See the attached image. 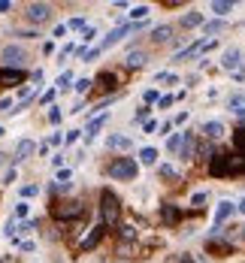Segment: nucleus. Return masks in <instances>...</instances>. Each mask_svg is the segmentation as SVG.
Listing matches in <instances>:
<instances>
[{"label": "nucleus", "mask_w": 245, "mask_h": 263, "mask_svg": "<svg viewBox=\"0 0 245 263\" xmlns=\"http://www.w3.org/2000/svg\"><path fill=\"white\" fill-rule=\"evenodd\" d=\"M0 136H3V127H0Z\"/></svg>", "instance_id": "56"}, {"label": "nucleus", "mask_w": 245, "mask_h": 263, "mask_svg": "<svg viewBox=\"0 0 245 263\" xmlns=\"http://www.w3.org/2000/svg\"><path fill=\"white\" fill-rule=\"evenodd\" d=\"M154 82H158V85H175V82H179V76H175V73H158V76H154Z\"/></svg>", "instance_id": "23"}, {"label": "nucleus", "mask_w": 245, "mask_h": 263, "mask_svg": "<svg viewBox=\"0 0 245 263\" xmlns=\"http://www.w3.org/2000/svg\"><path fill=\"white\" fill-rule=\"evenodd\" d=\"M106 145H109V148H115V151H127V148L133 145V139H130V136H124V133H112V136L106 139Z\"/></svg>", "instance_id": "12"}, {"label": "nucleus", "mask_w": 245, "mask_h": 263, "mask_svg": "<svg viewBox=\"0 0 245 263\" xmlns=\"http://www.w3.org/2000/svg\"><path fill=\"white\" fill-rule=\"evenodd\" d=\"M28 18H31L34 25L49 21V18H52V6H49V3H31V6H28Z\"/></svg>", "instance_id": "5"}, {"label": "nucleus", "mask_w": 245, "mask_h": 263, "mask_svg": "<svg viewBox=\"0 0 245 263\" xmlns=\"http://www.w3.org/2000/svg\"><path fill=\"white\" fill-rule=\"evenodd\" d=\"M145 15H148V6H133L130 9V18H137V21H142Z\"/></svg>", "instance_id": "29"}, {"label": "nucleus", "mask_w": 245, "mask_h": 263, "mask_svg": "<svg viewBox=\"0 0 245 263\" xmlns=\"http://www.w3.org/2000/svg\"><path fill=\"white\" fill-rule=\"evenodd\" d=\"M55 215H58L61 221H73V218L85 215V203H82V200H70V203H61V206H55Z\"/></svg>", "instance_id": "3"}, {"label": "nucleus", "mask_w": 245, "mask_h": 263, "mask_svg": "<svg viewBox=\"0 0 245 263\" xmlns=\"http://www.w3.org/2000/svg\"><path fill=\"white\" fill-rule=\"evenodd\" d=\"M52 97H55V91H46V94L39 97V103H52Z\"/></svg>", "instance_id": "47"}, {"label": "nucleus", "mask_w": 245, "mask_h": 263, "mask_svg": "<svg viewBox=\"0 0 245 263\" xmlns=\"http://www.w3.org/2000/svg\"><path fill=\"white\" fill-rule=\"evenodd\" d=\"M203 133H206L209 139H221V136H224V124H221V121H206V124H203Z\"/></svg>", "instance_id": "15"}, {"label": "nucleus", "mask_w": 245, "mask_h": 263, "mask_svg": "<svg viewBox=\"0 0 245 263\" xmlns=\"http://www.w3.org/2000/svg\"><path fill=\"white\" fill-rule=\"evenodd\" d=\"M194 155V133H185V142H182V158H191Z\"/></svg>", "instance_id": "22"}, {"label": "nucleus", "mask_w": 245, "mask_h": 263, "mask_svg": "<svg viewBox=\"0 0 245 263\" xmlns=\"http://www.w3.org/2000/svg\"><path fill=\"white\" fill-rule=\"evenodd\" d=\"M206 203V194H194V206H203Z\"/></svg>", "instance_id": "48"}, {"label": "nucleus", "mask_w": 245, "mask_h": 263, "mask_svg": "<svg viewBox=\"0 0 245 263\" xmlns=\"http://www.w3.org/2000/svg\"><path fill=\"white\" fill-rule=\"evenodd\" d=\"M91 85H94V82H91V79H76V85H73V88H76V91H79V94H85V91H88V88H91Z\"/></svg>", "instance_id": "32"}, {"label": "nucleus", "mask_w": 245, "mask_h": 263, "mask_svg": "<svg viewBox=\"0 0 245 263\" xmlns=\"http://www.w3.org/2000/svg\"><path fill=\"white\" fill-rule=\"evenodd\" d=\"M94 36H97V31H94V28H85V31H82V39H85V42H91Z\"/></svg>", "instance_id": "38"}, {"label": "nucleus", "mask_w": 245, "mask_h": 263, "mask_svg": "<svg viewBox=\"0 0 245 263\" xmlns=\"http://www.w3.org/2000/svg\"><path fill=\"white\" fill-rule=\"evenodd\" d=\"M3 182H6V185H12V182H15V169H9V172L3 176Z\"/></svg>", "instance_id": "46"}, {"label": "nucleus", "mask_w": 245, "mask_h": 263, "mask_svg": "<svg viewBox=\"0 0 245 263\" xmlns=\"http://www.w3.org/2000/svg\"><path fill=\"white\" fill-rule=\"evenodd\" d=\"M242 106H245V97H242V94H236V97H230V109H233V112H239Z\"/></svg>", "instance_id": "34"}, {"label": "nucleus", "mask_w": 245, "mask_h": 263, "mask_svg": "<svg viewBox=\"0 0 245 263\" xmlns=\"http://www.w3.org/2000/svg\"><path fill=\"white\" fill-rule=\"evenodd\" d=\"M236 209H239V212H245V200H242V203H239V206H236Z\"/></svg>", "instance_id": "53"}, {"label": "nucleus", "mask_w": 245, "mask_h": 263, "mask_svg": "<svg viewBox=\"0 0 245 263\" xmlns=\"http://www.w3.org/2000/svg\"><path fill=\"white\" fill-rule=\"evenodd\" d=\"M142 127H145V133H154V130H158V121H145Z\"/></svg>", "instance_id": "44"}, {"label": "nucleus", "mask_w": 245, "mask_h": 263, "mask_svg": "<svg viewBox=\"0 0 245 263\" xmlns=\"http://www.w3.org/2000/svg\"><path fill=\"white\" fill-rule=\"evenodd\" d=\"M9 9H12V3L9 0H0V12H9Z\"/></svg>", "instance_id": "49"}, {"label": "nucleus", "mask_w": 245, "mask_h": 263, "mask_svg": "<svg viewBox=\"0 0 245 263\" xmlns=\"http://www.w3.org/2000/svg\"><path fill=\"white\" fill-rule=\"evenodd\" d=\"M158 172L164 176V179H175V169L170 164H164V166H158Z\"/></svg>", "instance_id": "35"}, {"label": "nucleus", "mask_w": 245, "mask_h": 263, "mask_svg": "<svg viewBox=\"0 0 245 263\" xmlns=\"http://www.w3.org/2000/svg\"><path fill=\"white\" fill-rule=\"evenodd\" d=\"M233 145H236V151H239V155H245V130H236V136H233Z\"/></svg>", "instance_id": "28"}, {"label": "nucleus", "mask_w": 245, "mask_h": 263, "mask_svg": "<svg viewBox=\"0 0 245 263\" xmlns=\"http://www.w3.org/2000/svg\"><path fill=\"white\" fill-rule=\"evenodd\" d=\"M161 215H164V221H167V224H173L175 218H179V212H175L173 206H164V209H161Z\"/></svg>", "instance_id": "27"}, {"label": "nucleus", "mask_w": 245, "mask_h": 263, "mask_svg": "<svg viewBox=\"0 0 245 263\" xmlns=\"http://www.w3.org/2000/svg\"><path fill=\"white\" fill-rule=\"evenodd\" d=\"M239 64H242V52H239V49H227L224 58H221V67H224V70H236Z\"/></svg>", "instance_id": "13"}, {"label": "nucleus", "mask_w": 245, "mask_h": 263, "mask_svg": "<svg viewBox=\"0 0 245 263\" xmlns=\"http://www.w3.org/2000/svg\"><path fill=\"white\" fill-rule=\"evenodd\" d=\"M140 161L145 166H151L154 161H158V151H154V148H142V151H140Z\"/></svg>", "instance_id": "24"}, {"label": "nucleus", "mask_w": 245, "mask_h": 263, "mask_svg": "<svg viewBox=\"0 0 245 263\" xmlns=\"http://www.w3.org/2000/svg\"><path fill=\"white\" fill-rule=\"evenodd\" d=\"M179 263H194V257H191V254H182V257H179Z\"/></svg>", "instance_id": "52"}, {"label": "nucleus", "mask_w": 245, "mask_h": 263, "mask_svg": "<svg viewBox=\"0 0 245 263\" xmlns=\"http://www.w3.org/2000/svg\"><path fill=\"white\" fill-rule=\"evenodd\" d=\"M209 9L215 12V15H227V12L233 9V3H230V0H215V3H212Z\"/></svg>", "instance_id": "21"}, {"label": "nucleus", "mask_w": 245, "mask_h": 263, "mask_svg": "<svg viewBox=\"0 0 245 263\" xmlns=\"http://www.w3.org/2000/svg\"><path fill=\"white\" fill-rule=\"evenodd\" d=\"M0 58L9 64V70H18V67H21V61H25V49H21V46H6Z\"/></svg>", "instance_id": "6"}, {"label": "nucleus", "mask_w": 245, "mask_h": 263, "mask_svg": "<svg viewBox=\"0 0 245 263\" xmlns=\"http://www.w3.org/2000/svg\"><path fill=\"white\" fill-rule=\"evenodd\" d=\"M209 49H215V39H200V42H194V46H188L185 52H179L175 55V61H188V58H194V55H200V52H209Z\"/></svg>", "instance_id": "7"}, {"label": "nucleus", "mask_w": 245, "mask_h": 263, "mask_svg": "<svg viewBox=\"0 0 245 263\" xmlns=\"http://www.w3.org/2000/svg\"><path fill=\"white\" fill-rule=\"evenodd\" d=\"M25 82V73L21 70H0V85H9V88H15V85H21Z\"/></svg>", "instance_id": "10"}, {"label": "nucleus", "mask_w": 245, "mask_h": 263, "mask_svg": "<svg viewBox=\"0 0 245 263\" xmlns=\"http://www.w3.org/2000/svg\"><path fill=\"white\" fill-rule=\"evenodd\" d=\"M3 161H6V155H0V164H3Z\"/></svg>", "instance_id": "55"}, {"label": "nucleus", "mask_w": 245, "mask_h": 263, "mask_svg": "<svg viewBox=\"0 0 245 263\" xmlns=\"http://www.w3.org/2000/svg\"><path fill=\"white\" fill-rule=\"evenodd\" d=\"M224 28H227V21H221V18H218V21H206V25H203V33H206V36H215V33H221Z\"/></svg>", "instance_id": "20"}, {"label": "nucleus", "mask_w": 245, "mask_h": 263, "mask_svg": "<svg viewBox=\"0 0 245 263\" xmlns=\"http://www.w3.org/2000/svg\"><path fill=\"white\" fill-rule=\"evenodd\" d=\"M145 61H148V55H145V52H130L124 64L130 67V70H140V67H145Z\"/></svg>", "instance_id": "17"}, {"label": "nucleus", "mask_w": 245, "mask_h": 263, "mask_svg": "<svg viewBox=\"0 0 245 263\" xmlns=\"http://www.w3.org/2000/svg\"><path fill=\"white\" fill-rule=\"evenodd\" d=\"M142 97H145V103H154V100H158V91H145Z\"/></svg>", "instance_id": "45"}, {"label": "nucleus", "mask_w": 245, "mask_h": 263, "mask_svg": "<svg viewBox=\"0 0 245 263\" xmlns=\"http://www.w3.org/2000/svg\"><path fill=\"white\" fill-rule=\"evenodd\" d=\"M203 25V12H188L182 18V28H200Z\"/></svg>", "instance_id": "19"}, {"label": "nucleus", "mask_w": 245, "mask_h": 263, "mask_svg": "<svg viewBox=\"0 0 245 263\" xmlns=\"http://www.w3.org/2000/svg\"><path fill=\"white\" fill-rule=\"evenodd\" d=\"M103 233H106V224L91 227V230H88V236L82 239V251H91V248H97V245H100V239H103Z\"/></svg>", "instance_id": "8"}, {"label": "nucleus", "mask_w": 245, "mask_h": 263, "mask_svg": "<svg viewBox=\"0 0 245 263\" xmlns=\"http://www.w3.org/2000/svg\"><path fill=\"white\" fill-rule=\"evenodd\" d=\"M137 121H142V124L148 121V106H142L140 112H137Z\"/></svg>", "instance_id": "39"}, {"label": "nucleus", "mask_w": 245, "mask_h": 263, "mask_svg": "<svg viewBox=\"0 0 245 263\" xmlns=\"http://www.w3.org/2000/svg\"><path fill=\"white\" fill-rule=\"evenodd\" d=\"M151 39H154V42H170V39H173V28H170V25L154 28V31H151Z\"/></svg>", "instance_id": "16"}, {"label": "nucleus", "mask_w": 245, "mask_h": 263, "mask_svg": "<svg viewBox=\"0 0 245 263\" xmlns=\"http://www.w3.org/2000/svg\"><path fill=\"white\" fill-rule=\"evenodd\" d=\"M209 172L215 176V179H221V176H230V155H212Z\"/></svg>", "instance_id": "4"}, {"label": "nucleus", "mask_w": 245, "mask_h": 263, "mask_svg": "<svg viewBox=\"0 0 245 263\" xmlns=\"http://www.w3.org/2000/svg\"><path fill=\"white\" fill-rule=\"evenodd\" d=\"M34 151H36L34 142H31V139H21V142H18V148H15V155H12V164H21V161H28Z\"/></svg>", "instance_id": "11"}, {"label": "nucleus", "mask_w": 245, "mask_h": 263, "mask_svg": "<svg viewBox=\"0 0 245 263\" xmlns=\"http://www.w3.org/2000/svg\"><path fill=\"white\" fill-rule=\"evenodd\" d=\"M121 239H124V242L137 239V230H133V224H124V227H121Z\"/></svg>", "instance_id": "31"}, {"label": "nucleus", "mask_w": 245, "mask_h": 263, "mask_svg": "<svg viewBox=\"0 0 245 263\" xmlns=\"http://www.w3.org/2000/svg\"><path fill=\"white\" fill-rule=\"evenodd\" d=\"M236 115H242V118H245V106H242V109H239V112H236Z\"/></svg>", "instance_id": "54"}, {"label": "nucleus", "mask_w": 245, "mask_h": 263, "mask_svg": "<svg viewBox=\"0 0 245 263\" xmlns=\"http://www.w3.org/2000/svg\"><path fill=\"white\" fill-rule=\"evenodd\" d=\"M67 179H70V169H58V182L67 185Z\"/></svg>", "instance_id": "41"}, {"label": "nucleus", "mask_w": 245, "mask_h": 263, "mask_svg": "<svg viewBox=\"0 0 245 263\" xmlns=\"http://www.w3.org/2000/svg\"><path fill=\"white\" fill-rule=\"evenodd\" d=\"M100 218H103L106 227H115L121 221V203H118L115 194H109V191L100 194Z\"/></svg>", "instance_id": "1"}, {"label": "nucleus", "mask_w": 245, "mask_h": 263, "mask_svg": "<svg viewBox=\"0 0 245 263\" xmlns=\"http://www.w3.org/2000/svg\"><path fill=\"white\" fill-rule=\"evenodd\" d=\"M173 94H167V97H161V100H158V103H161V109H167V106H173Z\"/></svg>", "instance_id": "40"}, {"label": "nucleus", "mask_w": 245, "mask_h": 263, "mask_svg": "<svg viewBox=\"0 0 245 263\" xmlns=\"http://www.w3.org/2000/svg\"><path fill=\"white\" fill-rule=\"evenodd\" d=\"M9 106H12V100H9V97H3V100H0V112H3V109H9Z\"/></svg>", "instance_id": "51"}, {"label": "nucleus", "mask_w": 245, "mask_h": 263, "mask_svg": "<svg viewBox=\"0 0 245 263\" xmlns=\"http://www.w3.org/2000/svg\"><path fill=\"white\" fill-rule=\"evenodd\" d=\"M28 212H31V203H28V200H21V203L15 206V215H18V218H28Z\"/></svg>", "instance_id": "33"}, {"label": "nucleus", "mask_w": 245, "mask_h": 263, "mask_svg": "<svg viewBox=\"0 0 245 263\" xmlns=\"http://www.w3.org/2000/svg\"><path fill=\"white\" fill-rule=\"evenodd\" d=\"M52 36H58V39H61V36H67V25H58V28H55V33H52Z\"/></svg>", "instance_id": "42"}, {"label": "nucleus", "mask_w": 245, "mask_h": 263, "mask_svg": "<svg viewBox=\"0 0 245 263\" xmlns=\"http://www.w3.org/2000/svg\"><path fill=\"white\" fill-rule=\"evenodd\" d=\"M49 121H52V124H58V121H61V112H58V109H52V112H49Z\"/></svg>", "instance_id": "43"}, {"label": "nucleus", "mask_w": 245, "mask_h": 263, "mask_svg": "<svg viewBox=\"0 0 245 263\" xmlns=\"http://www.w3.org/2000/svg\"><path fill=\"white\" fill-rule=\"evenodd\" d=\"M97 82H100V85H103L106 91H109V88H115V76H112V73H103V76H100V79H97Z\"/></svg>", "instance_id": "30"}, {"label": "nucleus", "mask_w": 245, "mask_h": 263, "mask_svg": "<svg viewBox=\"0 0 245 263\" xmlns=\"http://www.w3.org/2000/svg\"><path fill=\"white\" fill-rule=\"evenodd\" d=\"M182 142H185V133H175V136H170L167 148H170V151H182Z\"/></svg>", "instance_id": "26"}, {"label": "nucleus", "mask_w": 245, "mask_h": 263, "mask_svg": "<svg viewBox=\"0 0 245 263\" xmlns=\"http://www.w3.org/2000/svg\"><path fill=\"white\" fill-rule=\"evenodd\" d=\"M233 209H236V206H233V203H227V200H224V203H218V212H215V224H224V221L233 215Z\"/></svg>", "instance_id": "14"}, {"label": "nucleus", "mask_w": 245, "mask_h": 263, "mask_svg": "<svg viewBox=\"0 0 245 263\" xmlns=\"http://www.w3.org/2000/svg\"><path fill=\"white\" fill-rule=\"evenodd\" d=\"M130 31H137V28H133V25H121V28H115V31H112V33H109V36L103 39V42H100V49H109V46L121 42V39H124V36H127Z\"/></svg>", "instance_id": "9"}, {"label": "nucleus", "mask_w": 245, "mask_h": 263, "mask_svg": "<svg viewBox=\"0 0 245 263\" xmlns=\"http://www.w3.org/2000/svg\"><path fill=\"white\" fill-rule=\"evenodd\" d=\"M70 73H61V76H58V88H61V91H64V88H67V85H70Z\"/></svg>", "instance_id": "36"}, {"label": "nucleus", "mask_w": 245, "mask_h": 263, "mask_svg": "<svg viewBox=\"0 0 245 263\" xmlns=\"http://www.w3.org/2000/svg\"><path fill=\"white\" fill-rule=\"evenodd\" d=\"M79 133H82V130H70V133H67V142H76V139H79Z\"/></svg>", "instance_id": "50"}, {"label": "nucleus", "mask_w": 245, "mask_h": 263, "mask_svg": "<svg viewBox=\"0 0 245 263\" xmlns=\"http://www.w3.org/2000/svg\"><path fill=\"white\" fill-rule=\"evenodd\" d=\"M245 172V155H230V176H242Z\"/></svg>", "instance_id": "18"}, {"label": "nucleus", "mask_w": 245, "mask_h": 263, "mask_svg": "<svg viewBox=\"0 0 245 263\" xmlns=\"http://www.w3.org/2000/svg\"><path fill=\"white\" fill-rule=\"evenodd\" d=\"M103 121H106V115H100V118H94V121H91V124H88V130H85V139H91V136H94V133L100 130V127H103Z\"/></svg>", "instance_id": "25"}, {"label": "nucleus", "mask_w": 245, "mask_h": 263, "mask_svg": "<svg viewBox=\"0 0 245 263\" xmlns=\"http://www.w3.org/2000/svg\"><path fill=\"white\" fill-rule=\"evenodd\" d=\"M109 176L112 179H121V182H133L140 176V166L133 164V158H118L109 164Z\"/></svg>", "instance_id": "2"}, {"label": "nucleus", "mask_w": 245, "mask_h": 263, "mask_svg": "<svg viewBox=\"0 0 245 263\" xmlns=\"http://www.w3.org/2000/svg\"><path fill=\"white\" fill-rule=\"evenodd\" d=\"M34 194H39V188H36V185H28V188L21 191V197H25V200H28V197H34Z\"/></svg>", "instance_id": "37"}]
</instances>
